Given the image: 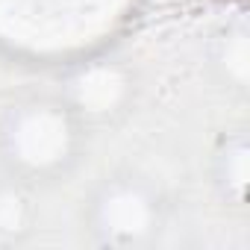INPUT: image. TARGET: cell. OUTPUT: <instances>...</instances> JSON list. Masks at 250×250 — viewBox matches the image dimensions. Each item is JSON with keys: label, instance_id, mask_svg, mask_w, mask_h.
Returning a JSON list of instances; mask_svg holds the SVG:
<instances>
[{"label": "cell", "instance_id": "obj_3", "mask_svg": "<svg viewBox=\"0 0 250 250\" xmlns=\"http://www.w3.org/2000/svg\"><path fill=\"white\" fill-rule=\"evenodd\" d=\"M139 71L121 56H91L74 62L56 85V94L91 130L118 127L139 103Z\"/></svg>", "mask_w": 250, "mask_h": 250}, {"label": "cell", "instance_id": "obj_4", "mask_svg": "<svg viewBox=\"0 0 250 250\" xmlns=\"http://www.w3.org/2000/svg\"><path fill=\"white\" fill-rule=\"evenodd\" d=\"M209 177L218 200L227 209H247V186H250V139L244 127L227 130L215 147L209 162Z\"/></svg>", "mask_w": 250, "mask_h": 250}, {"label": "cell", "instance_id": "obj_6", "mask_svg": "<svg viewBox=\"0 0 250 250\" xmlns=\"http://www.w3.org/2000/svg\"><path fill=\"white\" fill-rule=\"evenodd\" d=\"M39 224L36 188L0 174V250L24 244Z\"/></svg>", "mask_w": 250, "mask_h": 250}, {"label": "cell", "instance_id": "obj_2", "mask_svg": "<svg viewBox=\"0 0 250 250\" xmlns=\"http://www.w3.org/2000/svg\"><path fill=\"white\" fill-rule=\"evenodd\" d=\"M171 203L165 191L133 168L103 174L83 200V232L97 247L139 250L159 241L168 227Z\"/></svg>", "mask_w": 250, "mask_h": 250}, {"label": "cell", "instance_id": "obj_5", "mask_svg": "<svg viewBox=\"0 0 250 250\" xmlns=\"http://www.w3.org/2000/svg\"><path fill=\"white\" fill-rule=\"evenodd\" d=\"M206 65L212 80L229 91L244 97L247 85H250V33L244 18H232L227 24H221L212 39H209V50H206Z\"/></svg>", "mask_w": 250, "mask_h": 250}, {"label": "cell", "instance_id": "obj_1", "mask_svg": "<svg viewBox=\"0 0 250 250\" xmlns=\"http://www.w3.org/2000/svg\"><path fill=\"white\" fill-rule=\"evenodd\" d=\"M85 142L88 127L56 91L15 97L0 112V171L36 191L68 180Z\"/></svg>", "mask_w": 250, "mask_h": 250}]
</instances>
